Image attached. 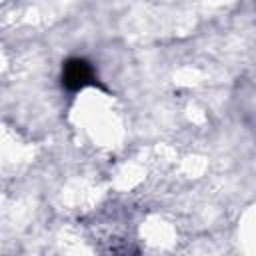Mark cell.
Instances as JSON below:
<instances>
[{
  "label": "cell",
  "instance_id": "obj_1",
  "mask_svg": "<svg viewBox=\"0 0 256 256\" xmlns=\"http://www.w3.org/2000/svg\"><path fill=\"white\" fill-rule=\"evenodd\" d=\"M94 84V70L84 58H70L62 68V86L70 92H78Z\"/></svg>",
  "mask_w": 256,
  "mask_h": 256
}]
</instances>
